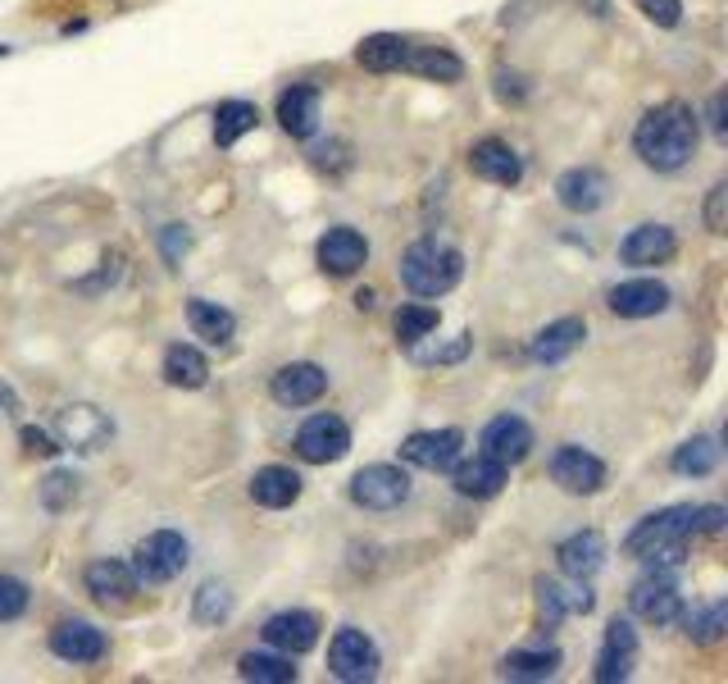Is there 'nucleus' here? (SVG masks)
Here are the masks:
<instances>
[{"label":"nucleus","mask_w":728,"mask_h":684,"mask_svg":"<svg viewBox=\"0 0 728 684\" xmlns=\"http://www.w3.org/2000/svg\"><path fill=\"white\" fill-rule=\"evenodd\" d=\"M701 146V115L683 100L652 106L633 129V156L652 173H679L692 165Z\"/></svg>","instance_id":"obj_1"},{"label":"nucleus","mask_w":728,"mask_h":684,"mask_svg":"<svg viewBox=\"0 0 728 684\" xmlns=\"http://www.w3.org/2000/svg\"><path fill=\"white\" fill-rule=\"evenodd\" d=\"M696 539V506H665L633 525V535L623 539V556L629 562H646V566H665L679 571L688 562V543Z\"/></svg>","instance_id":"obj_2"},{"label":"nucleus","mask_w":728,"mask_h":684,"mask_svg":"<svg viewBox=\"0 0 728 684\" xmlns=\"http://www.w3.org/2000/svg\"><path fill=\"white\" fill-rule=\"evenodd\" d=\"M401 274V284L410 297H420V301H437V297H447L460 288V278H464V256L451 247V242H441V238H420V242H410L405 247V256L397 265Z\"/></svg>","instance_id":"obj_3"},{"label":"nucleus","mask_w":728,"mask_h":684,"mask_svg":"<svg viewBox=\"0 0 728 684\" xmlns=\"http://www.w3.org/2000/svg\"><path fill=\"white\" fill-rule=\"evenodd\" d=\"M192 566V543L178 535V529H155L133 548V571L146 589L173 585V579Z\"/></svg>","instance_id":"obj_4"},{"label":"nucleus","mask_w":728,"mask_h":684,"mask_svg":"<svg viewBox=\"0 0 728 684\" xmlns=\"http://www.w3.org/2000/svg\"><path fill=\"white\" fill-rule=\"evenodd\" d=\"M347 493H351V502L360 506V512L383 516V512H401V506L410 502V493H414V484H410V475L401 466L374 461V466H360L355 470Z\"/></svg>","instance_id":"obj_5"},{"label":"nucleus","mask_w":728,"mask_h":684,"mask_svg":"<svg viewBox=\"0 0 728 684\" xmlns=\"http://www.w3.org/2000/svg\"><path fill=\"white\" fill-rule=\"evenodd\" d=\"M378 671H383V652H378V644L364 635L360 625H342L328 639V675L332 680L369 684V680H378Z\"/></svg>","instance_id":"obj_6"},{"label":"nucleus","mask_w":728,"mask_h":684,"mask_svg":"<svg viewBox=\"0 0 728 684\" xmlns=\"http://www.w3.org/2000/svg\"><path fill=\"white\" fill-rule=\"evenodd\" d=\"M629 612L642 621V625H679L683 616V593H679V579L665 566H652L646 571L633 593H629Z\"/></svg>","instance_id":"obj_7"},{"label":"nucleus","mask_w":728,"mask_h":684,"mask_svg":"<svg viewBox=\"0 0 728 684\" xmlns=\"http://www.w3.org/2000/svg\"><path fill=\"white\" fill-rule=\"evenodd\" d=\"M546 475H551L556 489L574 493V497H592L606 489V461L579 443H560L551 452V461H546Z\"/></svg>","instance_id":"obj_8"},{"label":"nucleus","mask_w":728,"mask_h":684,"mask_svg":"<svg viewBox=\"0 0 728 684\" xmlns=\"http://www.w3.org/2000/svg\"><path fill=\"white\" fill-rule=\"evenodd\" d=\"M351 452V424L337 411H319L296 429V456L305 466H332Z\"/></svg>","instance_id":"obj_9"},{"label":"nucleus","mask_w":728,"mask_h":684,"mask_svg":"<svg viewBox=\"0 0 728 684\" xmlns=\"http://www.w3.org/2000/svg\"><path fill=\"white\" fill-rule=\"evenodd\" d=\"M50 657L64 667H96V662H106L110 657V635L100 625L83 621V616H73V621H60L56 629H50Z\"/></svg>","instance_id":"obj_10"},{"label":"nucleus","mask_w":728,"mask_h":684,"mask_svg":"<svg viewBox=\"0 0 728 684\" xmlns=\"http://www.w3.org/2000/svg\"><path fill=\"white\" fill-rule=\"evenodd\" d=\"M83 589L100 607H133L142 593V579L133 571V562H123V556H96L83 571Z\"/></svg>","instance_id":"obj_11"},{"label":"nucleus","mask_w":728,"mask_h":684,"mask_svg":"<svg viewBox=\"0 0 728 684\" xmlns=\"http://www.w3.org/2000/svg\"><path fill=\"white\" fill-rule=\"evenodd\" d=\"M464 452V434L456 424L447 429H420V434H410L401 443V461L414 466V470H428V475H447Z\"/></svg>","instance_id":"obj_12"},{"label":"nucleus","mask_w":728,"mask_h":684,"mask_svg":"<svg viewBox=\"0 0 728 684\" xmlns=\"http://www.w3.org/2000/svg\"><path fill=\"white\" fill-rule=\"evenodd\" d=\"M324 393H328V370L315 365V361H288V365H278L274 379H269V397L278 401V407H288V411L315 407Z\"/></svg>","instance_id":"obj_13"},{"label":"nucleus","mask_w":728,"mask_h":684,"mask_svg":"<svg viewBox=\"0 0 728 684\" xmlns=\"http://www.w3.org/2000/svg\"><path fill=\"white\" fill-rule=\"evenodd\" d=\"M669 301H674V292L660 284V278H652V274L623 278V284H615V288L606 292V307H610V315H619V320H652V315H665Z\"/></svg>","instance_id":"obj_14"},{"label":"nucleus","mask_w":728,"mask_h":684,"mask_svg":"<svg viewBox=\"0 0 728 684\" xmlns=\"http://www.w3.org/2000/svg\"><path fill=\"white\" fill-rule=\"evenodd\" d=\"M315 261L328 278H351V274H360L364 265H369V238L351 224H332L315 247Z\"/></svg>","instance_id":"obj_15"},{"label":"nucleus","mask_w":728,"mask_h":684,"mask_svg":"<svg viewBox=\"0 0 728 684\" xmlns=\"http://www.w3.org/2000/svg\"><path fill=\"white\" fill-rule=\"evenodd\" d=\"M259 639H265L274 652L288 657H305L310 648H319V616L305 612V607H282L265 625H259Z\"/></svg>","instance_id":"obj_16"},{"label":"nucleus","mask_w":728,"mask_h":684,"mask_svg":"<svg viewBox=\"0 0 728 684\" xmlns=\"http://www.w3.org/2000/svg\"><path fill=\"white\" fill-rule=\"evenodd\" d=\"M638 667V629L629 616H615L606 625V639L596 648V667H592V680L596 684H619L629 680Z\"/></svg>","instance_id":"obj_17"},{"label":"nucleus","mask_w":728,"mask_h":684,"mask_svg":"<svg viewBox=\"0 0 728 684\" xmlns=\"http://www.w3.org/2000/svg\"><path fill=\"white\" fill-rule=\"evenodd\" d=\"M274 119L278 129L296 137V142H310L319 133V119H324V96L315 83H292L278 92V106H274Z\"/></svg>","instance_id":"obj_18"},{"label":"nucleus","mask_w":728,"mask_h":684,"mask_svg":"<svg viewBox=\"0 0 728 684\" xmlns=\"http://www.w3.org/2000/svg\"><path fill=\"white\" fill-rule=\"evenodd\" d=\"M674 256H679V233L656 219L629 228V238L619 242V261L633 269H656V265H669Z\"/></svg>","instance_id":"obj_19"},{"label":"nucleus","mask_w":728,"mask_h":684,"mask_svg":"<svg viewBox=\"0 0 728 684\" xmlns=\"http://www.w3.org/2000/svg\"><path fill=\"white\" fill-rule=\"evenodd\" d=\"M556 201L569 215H596L610 201V179L596 165H574L556 179Z\"/></svg>","instance_id":"obj_20"},{"label":"nucleus","mask_w":728,"mask_h":684,"mask_svg":"<svg viewBox=\"0 0 728 684\" xmlns=\"http://www.w3.org/2000/svg\"><path fill=\"white\" fill-rule=\"evenodd\" d=\"M110 434H114L110 416L96 411V407H87V401H73V407H64V411L56 416V439H60V447L100 452V447L110 443Z\"/></svg>","instance_id":"obj_21"},{"label":"nucleus","mask_w":728,"mask_h":684,"mask_svg":"<svg viewBox=\"0 0 728 684\" xmlns=\"http://www.w3.org/2000/svg\"><path fill=\"white\" fill-rule=\"evenodd\" d=\"M478 447L487 456H497L501 466H519V461H529V452H533V424L524 416H514V411H501V416H492L483 424Z\"/></svg>","instance_id":"obj_22"},{"label":"nucleus","mask_w":728,"mask_h":684,"mask_svg":"<svg viewBox=\"0 0 728 684\" xmlns=\"http://www.w3.org/2000/svg\"><path fill=\"white\" fill-rule=\"evenodd\" d=\"M470 169H474V179L497 183V188L524 183V156H519L506 137H478L470 146Z\"/></svg>","instance_id":"obj_23"},{"label":"nucleus","mask_w":728,"mask_h":684,"mask_svg":"<svg viewBox=\"0 0 728 684\" xmlns=\"http://www.w3.org/2000/svg\"><path fill=\"white\" fill-rule=\"evenodd\" d=\"M596 607V598L587 593V579H574V589H565L560 579H537V621H542V629H560L565 625V616H587Z\"/></svg>","instance_id":"obj_24"},{"label":"nucleus","mask_w":728,"mask_h":684,"mask_svg":"<svg viewBox=\"0 0 728 684\" xmlns=\"http://www.w3.org/2000/svg\"><path fill=\"white\" fill-rule=\"evenodd\" d=\"M583 338H587V320L583 315H560V320H551L546 328L533 334L529 357L537 365H560L565 357H574V351L583 347Z\"/></svg>","instance_id":"obj_25"},{"label":"nucleus","mask_w":728,"mask_h":684,"mask_svg":"<svg viewBox=\"0 0 728 684\" xmlns=\"http://www.w3.org/2000/svg\"><path fill=\"white\" fill-rule=\"evenodd\" d=\"M506 479H510V466H501L497 456H487V452H478L474 461H456L451 466V489L460 497H470V502L497 497L506 489Z\"/></svg>","instance_id":"obj_26"},{"label":"nucleus","mask_w":728,"mask_h":684,"mask_svg":"<svg viewBox=\"0 0 728 684\" xmlns=\"http://www.w3.org/2000/svg\"><path fill=\"white\" fill-rule=\"evenodd\" d=\"M556 566L569 579H592L596 571L606 566V535H602V529H574L569 539H560Z\"/></svg>","instance_id":"obj_27"},{"label":"nucleus","mask_w":728,"mask_h":684,"mask_svg":"<svg viewBox=\"0 0 728 684\" xmlns=\"http://www.w3.org/2000/svg\"><path fill=\"white\" fill-rule=\"evenodd\" d=\"M305 493V479L292 466H259L251 475V502L265 506V512H288Z\"/></svg>","instance_id":"obj_28"},{"label":"nucleus","mask_w":728,"mask_h":684,"mask_svg":"<svg viewBox=\"0 0 728 684\" xmlns=\"http://www.w3.org/2000/svg\"><path fill=\"white\" fill-rule=\"evenodd\" d=\"M401 73H414V79H428V83H460L464 79V60L456 56L451 46H414L405 50L401 60Z\"/></svg>","instance_id":"obj_29"},{"label":"nucleus","mask_w":728,"mask_h":684,"mask_svg":"<svg viewBox=\"0 0 728 684\" xmlns=\"http://www.w3.org/2000/svg\"><path fill=\"white\" fill-rule=\"evenodd\" d=\"M160 374L169 388H182V393H196L210 384V361H205V351L192 347V343H173L160 361Z\"/></svg>","instance_id":"obj_30"},{"label":"nucleus","mask_w":728,"mask_h":684,"mask_svg":"<svg viewBox=\"0 0 728 684\" xmlns=\"http://www.w3.org/2000/svg\"><path fill=\"white\" fill-rule=\"evenodd\" d=\"M187 324H192V334L201 343H210V347H228L232 334H238V315H232L228 307H219V301H210V297L187 301Z\"/></svg>","instance_id":"obj_31"},{"label":"nucleus","mask_w":728,"mask_h":684,"mask_svg":"<svg viewBox=\"0 0 728 684\" xmlns=\"http://www.w3.org/2000/svg\"><path fill=\"white\" fill-rule=\"evenodd\" d=\"M255 129H259V106H255V100L232 96V100H219V106H215V146L219 151H232Z\"/></svg>","instance_id":"obj_32"},{"label":"nucleus","mask_w":728,"mask_h":684,"mask_svg":"<svg viewBox=\"0 0 728 684\" xmlns=\"http://www.w3.org/2000/svg\"><path fill=\"white\" fill-rule=\"evenodd\" d=\"M719 461H724L719 439H715V434H696V439H688L683 447H674L669 470L683 475V479H711V475L719 470Z\"/></svg>","instance_id":"obj_33"},{"label":"nucleus","mask_w":728,"mask_h":684,"mask_svg":"<svg viewBox=\"0 0 728 684\" xmlns=\"http://www.w3.org/2000/svg\"><path fill=\"white\" fill-rule=\"evenodd\" d=\"M560 648H514V652H506L501 657V667H497V675L501 680H551L556 671H560Z\"/></svg>","instance_id":"obj_34"},{"label":"nucleus","mask_w":728,"mask_h":684,"mask_svg":"<svg viewBox=\"0 0 728 684\" xmlns=\"http://www.w3.org/2000/svg\"><path fill=\"white\" fill-rule=\"evenodd\" d=\"M410 50V37L401 33H374L355 46V64L369 69V73H401V60Z\"/></svg>","instance_id":"obj_35"},{"label":"nucleus","mask_w":728,"mask_h":684,"mask_svg":"<svg viewBox=\"0 0 728 684\" xmlns=\"http://www.w3.org/2000/svg\"><path fill=\"white\" fill-rule=\"evenodd\" d=\"M679 625H683V635H688L692 644L711 648V644H719V639L728 635V602L715 598V602H701V607H683Z\"/></svg>","instance_id":"obj_36"},{"label":"nucleus","mask_w":728,"mask_h":684,"mask_svg":"<svg viewBox=\"0 0 728 684\" xmlns=\"http://www.w3.org/2000/svg\"><path fill=\"white\" fill-rule=\"evenodd\" d=\"M238 675L251 680V684H296V667L288 652H242L238 657Z\"/></svg>","instance_id":"obj_37"},{"label":"nucleus","mask_w":728,"mask_h":684,"mask_svg":"<svg viewBox=\"0 0 728 684\" xmlns=\"http://www.w3.org/2000/svg\"><path fill=\"white\" fill-rule=\"evenodd\" d=\"M437 324H441V311L428 307V301H405V307L392 315L397 343H405V347H420L428 334H437Z\"/></svg>","instance_id":"obj_38"},{"label":"nucleus","mask_w":728,"mask_h":684,"mask_svg":"<svg viewBox=\"0 0 728 684\" xmlns=\"http://www.w3.org/2000/svg\"><path fill=\"white\" fill-rule=\"evenodd\" d=\"M232 589L228 585H219V579H205V585L192 593V621L196 625H223L228 616H232Z\"/></svg>","instance_id":"obj_39"},{"label":"nucleus","mask_w":728,"mask_h":684,"mask_svg":"<svg viewBox=\"0 0 728 684\" xmlns=\"http://www.w3.org/2000/svg\"><path fill=\"white\" fill-rule=\"evenodd\" d=\"M77 493H83V479H77L73 470H50L37 484V502L46 506L50 516H64L69 506L77 502Z\"/></svg>","instance_id":"obj_40"},{"label":"nucleus","mask_w":728,"mask_h":684,"mask_svg":"<svg viewBox=\"0 0 728 684\" xmlns=\"http://www.w3.org/2000/svg\"><path fill=\"white\" fill-rule=\"evenodd\" d=\"M33 607V589L23 585L19 575H5L0 571V625H14L23 621V612Z\"/></svg>","instance_id":"obj_41"},{"label":"nucleus","mask_w":728,"mask_h":684,"mask_svg":"<svg viewBox=\"0 0 728 684\" xmlns=\"http://www.w3.org/2000/svg\"><path fill=\"white\" fill-rule=\"evenodd\" d=\"M638 10L656 23V28H679L683 19V0H638Z\"/></svg>","instance_id":"obj_42"},{"label":"nucleus","mask_w":728,"mask_h":684,"mask_svg":"<svg viewBox=\"0 0 728 684\" xmlns=\"http://www.w3.org/2000/svg\"><path fill=\"white\" fill-rule=\"evenodd\" d=\"M19 443H23V452H28V456H60V452H64L56 434H46V429H33V424L19 429Z\"/></svg>","instance_id":"obj_43"},{"label":"nucleus","mask_w":728,"mask_h":684,"mask_svg":"<svg viewBox=\"0 0 728 684\" xmlns=\"http://www.w3.org/2000/svg\"><path fill=\"white\" fill-rule=\"evenodd\" d=\"M474 351V338L470 334H460V343L456 347H441V351H414V361L420 365H456V361H464Z\"/></svg>","instance_id":"obj_44"},{"label":"nucleus","mask_w":728,"mask_h":684,"mask_svg":"<svg viewBox=\"0 0 728 684\" xmlns=\"http://www.w3.org/2000/svg\"><path fill=\"white\" fill-rule=\"evenodd\" d=\"M706 228L711 233H724L728 228V183H715L706 192Z\"/></svg>","instance_id":"obj_45"},{"label":"nucleus","mask_w":728,"mask_h":684,"mask_svg":"<svg viewBox=\"0 0 728 684\" xmlns=\"http://www.w3.org/2000/svg\"><path fill=\"white\" fill-rule=\"evenodd\" d=\"M724 100H728V96H724V92H715V96H711V110H706V123H711V133H715L719 142H724V133H728V119H724Z\"/></svg>","instance_id":"obj_46"},{"label":"nucleus","mask_w":728,"mask_h":684,"mask_svg":"<svg viewBox=\"0 0 728 684\" xmlns=\"http://www.w3.org/2000/svg\"><path fill=\"white\" fill-rule=\"evenodd\" d=\"M5 411H19V397H14L10 384H0V416H5Z\"/></svg>","instance_id":"obj_47"},{"label":"nucleus","mask_w":728,"mask_h":684,"mask_svg":"<svg viewBox=\"0 0 728 684\" xmlns=\"http://www.w3.org/2000/svg\"><path fill=\"white\" fill-rule=\"evenodd\" d=\"M355 307H360V311H369V307H374V292H369V288L355 292Z\"/></svg>","instance_id":"obj_48"}]
</instances>
